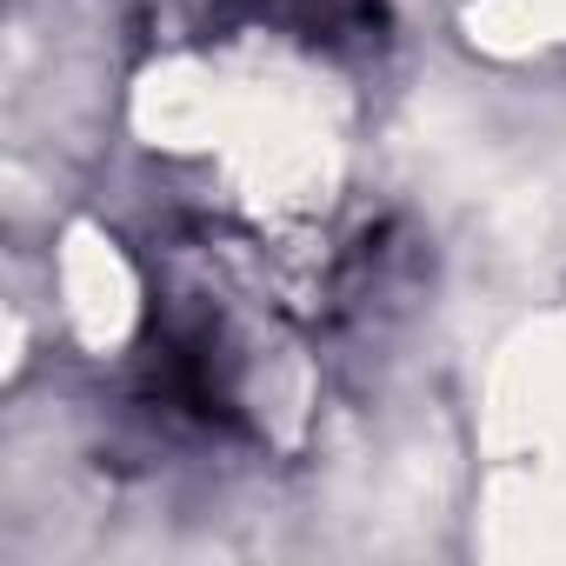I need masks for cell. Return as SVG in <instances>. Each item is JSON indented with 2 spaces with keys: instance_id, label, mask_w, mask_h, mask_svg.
Returning a JSON list of instances; mask_svg holds the SVG:
<instances>
[{
  "instance_id": "6da1fadb",
  "label": "cell",
  "mask_w": 566,
  "mask_h": 566,
  "mask_svg": "<svg viewBox=\"0 0 566 566\" xmlns=\"http://www.w3.org/2000/svg\"><path fill=\"white\" fill-rule=\"evenodd\" d=\"M253 8V0H154V14L167 34H207V28H227Z\"/></svg>"
}]
</instances>
